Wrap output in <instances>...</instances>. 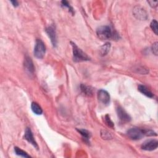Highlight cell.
I'll list each match as a JSON object with an SVG mask.
<instances>
[{
  "label": "cell",
  "mask_w": 158,
  "mask_h": 158,
  "mask_svg": "<svg viewBox=\"0 0 158 158\" xmlns=\"http://www.w3.org/2000/svg\"><path fill=\"white\" fill-rule=\"evenodd\" d=\"M116 112L119 120L122 124L128 123L131 120V117L128 115V114L123 109L121 106H118L116 108Z\"/></svg>",
  "instance_id": "cell-5"
},
{
  "label": "cell",
  "mask_w": 158,
  "mask_h": 158,
  "mask_svg": "<svg viewBox=\"0 0 158 158\" xmlns=\"http://www.w3.org/2000/svg\"><path fill=\"white\" fill-rule=\"evenodd\" d=\"M45 32L50 38L52 46L56 47L57 45V37L55 27L53 25H50L46 29Z\"/></svg>",
  "instance_id": "cell-6"
},
{
  "label": "cell",
  "mask_w": 158,
  "mask_h": 158,
  "mask_svg": "<svg viewBox=\"0 0 158 158\" xmlns=\"http://www.w3.org/2000/svg\"><path fill=\"white\" fill-rule=\"evenodd\" d=\"M14 151L16 154L18 156H20L24 157H30V156L27 153L17 146L14 147Z\"/></svg>",
  "instance_id": "cell-17"
},
{
  "label": "cell",
  "mask_w": 158,
  "mask_h": 158,
  "mask_svg": "<svg viewBox=\"0 0 158 158\" xmlns=\"http://www.w3.org/2000/svg\"><path fill=\"white\" fill-rule=\"evenodd\" d=\"M61 4H62V6H63L67 7L68 10H69V11L70 13H71L72 14H74V11L73 10V8L71 6H70V4H69V3L67 1H61Z\"/></svg>",
  "instance_id": "cell-21"
},
{
  "label": "cell",
  "mask_w": 158,
  "mask_h": 158,
  "mask_svg": "<svg viewBox=\"0 0 158 158\" xmlns=\"http://www.w3.org/2000/svg\"><path fill=\"white\" fill-rule=\"evenodd\" d=\"M101 137L104 140H111L112 138V135L109 132V131L105 130H101Z\"/></svg>",
  "instance_id": "cell-18"
},
{
  "label": "cell",
  "mask_w": 158,
  "mask_h": 158,
  "mask_svg": "<svg viewBox=\"0 0 158 158\" xmlns=\"http://www.w3.org/2000/svg\"><path fill=\"white\" fill-rule=\"evenodd\" d=\"M24 138V139L27 140L29 143L32 144L35 148H37V149H38V146L36 141L34 139L32 131L30 128L27 127V128L25 129Z\"/></svg>",
  "instance_id": "cell-10"
},
{
  "label": "cell",
  "mask_w": 158,
  "mask_h": 158,
  "mask_svg": "<svg viewBox=\"0 0 158 158\" xmlns=\"http://www.w3.org/2000/svg\"><path fill=\"white\" fill-rule=\"evenodd\" d=\"M72 47L73 60L75 62H82L90 60V58L80 48H78L75 43L71 42Z\"/></svg>",
  "instance_id": "cell-2"
},
{
  "label": "cell",
  "mask_w": 158,
  "mask_h": 158,
  "mask_svg": "<svg viewBox=\"0 0 158 158\" xmlns=\"http://www.w3.org/2000/svg\"><path fill=\"white\" fill-rule=\"evenodd\" d=\"M157 45H158V43L155 42L153 44V45H152V51L154 53V55H155L156 56H157V54H158Z\"/></svg>",
  "instance_id": "cell-23"
},
{
  "label": "cell",
  "mask_w": 158,
  "mask_h": 158,
  "mask_svg": "<svg viewBox=\"0 0 158 158\" xmlns=\"http://www.w3.org/2000/svg\"><path fill=\"white\" fill-rule=\"evenodd\" d=\"M77 130L78 131V133L80 134V135L82 136V137L85 140V141L87 143H89V140L91 137V134L89 132V131L85 129H82V128H80V129L77 128Z\"/></svg>",
  "instance_id": "cell-14"
},
{
  "label": "cell",
  "mask_w": 158,
  "mask_h": 158,
  "mask_svg": "<svg viewBox=\"0 0 158 158\" xmlns=\"http://www.w3.org/2000/svg\"><path fill=\"white\" fill-rule=\"evenodd\" d=\"M98 99L103 104L108 105L110 103V95L107 91L100 90L98 92Z\"/></svg>",
  "instance_id": "cell-9"
},
{
  "label": "cell",
  "mask_w": 158,
  "mask_h": 158,
  "mask_svg": "<svg viewBox=\"0 0 158 158\" xmlns=\"http://www.w3.org/2000/svg\"><path fill=\"white\" fill-rule=\"evenodd\" d=\"M24 68L25 71L30 75H33L35 71V68L32 61L30 58L27 56L24 60Z\"/></svg>",
  "instance_id": "cell-11"
},
{
  "label": "cell",
  "mask_w": 158,
  "mask_h": 158,
  "mask_svg": "<svg viewBox=\"0 0 158 158\" xmlns=\"http://www.w3.org/2000/svg\"><path fill=\"white\" fill-rule=\"evenodd\" d=\"M148 3L150 4V6L151 7H156L157 6V1H148Z\"/></svg>",
  "instance_id": "cell-24"
},
{
  "label": "cell",
  "mask_w": 158,
  "mask_h": 158,
  "mask_svg": "<svg viewBox=\"0 0 158 158\" xmlns=\"http://www.w3.org/2000/svg\"><path fill=\"white\" fill-rule=\"evenodd\" d=\"M46 52V47L45 45V43L43 41L40 39H37L36 40L35 45L34 48V56H35L37 59H43L45 56Z\"/></svg>",
  "instance_id": "cell-3"
},
{
  "label": "cell",
  "mask_w": 158,
  "mask_h": 158,
  "mask_svg": "<svg viewBox=\"0 0 158 158\" xmlns=\"http://www.w3.org/2000/svg\"><path fill=\"white\" fill-rule=\"evenodd\" d=\"M31 109L33 113L37 115H41L43 113V110L40 107V105L35 103V102H33L31 104Z\"/></svg>",
  "instance_id": "cell-15"
},
{
  "label": "cell",
  "mask_w": 158,
  "mask_h": 158,
  "mask_svg": "<svg viewBox=\"0 0 158 158\" xmlns=\"http://www.w3.org/2000/svg\"><path fill=\"white\" fill-rule=\"evenodd\" d=\"M80 89L82 90V92L87 96H91L92 95L93 92H92V89L89 86H87L86 85L84 84H82L80 85Z\"/></svg>",
  "instance_id": "cell-16"
},
{
  "label": "cell",
  "mask_w": 158,
  "mask_h": 158,
  "mask_svg": "<svg viewBox=\"0 0 158 158\" xmlns=\"http://www.w3.org/2000/svg\"><path fill=\"white\" fill-rule=\"evenodd\" d=\"M11 3L13 4V6L14 7H17L19 6V3L17 1H11Z\"/></svg>",
  "instance_id": "cell-25"
},
{
  "label": "cell",
  "mask_w": 158,
  "mask_h": 158,
  "mask_svg": "<svg viewBox=\"0 0 158 158\" xmlns=\"http://www.w3.org/2000/svg\"><path fill=\"white\" fill-rule=\"evenodd\" d=\"M157 25H158V23L156 20H153L152 21V22H151L150 26H151V28L153 30V31L154 32V33L157 35H158V29H157Z\"/></svg>",
  "instance_id": "cell-20"
},
{
  "label": "cell",
  "mask_w": 158,
  "mask_h": 158,
  "mask_svg": "<svg viewBox=\"0 0 158 158\" xmlns=\"http://www.w3.org/2000/svg\"><path fill=\"white\" fill-rule=\"evenodd\" d=\"M133 14L136 18L139 20L144 21L148 19V14L146 12L144 9L140 6L135 7L133 11Z\"/></svg>",
  "instance_id": "cell-8"
},
{
  "label": "cell",
  "mask_w": 158,
  "mask_h": 158,
  "mask_svg": "<svg viewBox=\"0 0 158 158\" xmlns=\"http://www.w3.org/2000/svg\"><path fill=\"white\" fill-rule=\"evenodd\" d=\"M158 142L156 140H149L145 142L142 145V149L145 151H151L155 150L157 148Z\"/></svg>",
  "instance_id": "cell-7"
},
{
  "label": "cell",
  "mask_w": 158,
  "mask_h": 158,
  "mask_svg": "<svg viewBox=\"0 0 158 158\" xmlns=\"http://www.w3.org/2000/svg\"><path fill=\"white\" fill-rule=\"evenodd\" d=\"M104 122L105 124H106L107 126H108L109 127L111 128H114V124L113 122L111 120L110 117L108 114L106 115L104 117Z\"/></svg>",
  "instance_id": "cell-19"
},
{
  "label": "cell",
  "mask_w": 158,
  "mask_h": 158,
  "mask_svg": "<svg viewBox=\"0 0 158 158\" xmlns=\"http://www.w3.org/2000/svg\"><path fill=\"white\" fill-rule=\"evenodd\" d=\"M144 135L146 136H156L157 134L154 131L151 130H143Z\"/></svg>",
  "instance_id": "cell-22"
},
{
  "label": "cell",
  "mask_w": 158,
  "mask_h": 158,
  "mask_svg": "<svg viewBox=\"0 0 158 158\" xmlns=\"http://www.w3.org/2000/svg\"><path fill=\"white\" fill-rule=\"evenodd\" d=\"M111 43H106L101 47L100 49V54L101 56H104L108 55L111 49Z\"/></svg>",
  "instance_id": "cell-13"
},
{
  "label": "cell",
  "mask_w": 158,
  "mask_h": 158,
  "mask_svg": "<svg viewBox=\"0 0 158 158\" xmlns=\"http://www.w3.org/2000/svg\"><path fill=\"white\" fill-rule=\"evenodd\" d=\"M96 34H97L99 38L102 40H114L119 39V34L116 32L113 31L109 26L108 25H103L99 27L96 30Z\"/></svg>",
  "instance_id": "cell-1"
},
{
  "label": "cell",
  "mask_w": 158,
  "mask_h": 158,
  "mask_svg": "<svg viewBox=\"0 0 158 158\" xmlns=\"http://www.w3.org/2000/svg\"><path fill=\"white\" fill-rule=\"evenodd\" d=\"M138 90L140 91V92H141L143 95H145L148 98H152L154 97L153 93L150 90H149L145 86L143 85H139L138 86Z\"/></svg>",
  "instance_id": "cell-12"
},
{
  "label": "cell",
  "mask_w": 158,
  "mask_h": 158,
  "mask_svg": "<svg viewBox=\"0 0 158 158\" xmlns=\"http://www.w3.org/2000/svg\"><path fill=\"white\" fill-rule=\"evenodd\" d=\"M127 136L131 140H138L142 139L145 135L143 133V130L138 128H131L127 132Z\"/></svg>",
  "instance_id": "cell-4"
}]
</instances>
